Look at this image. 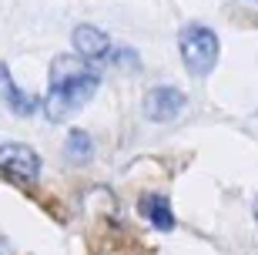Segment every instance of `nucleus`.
Wrapping results in <instances>:
<instances>
[{
    "label": "nucleus",
    "instance_id": "nucleus-1",
    "mask_svg": "<svg viewBox=\"0 0 258 255\" xmlns=\"http://www.w3.org/2000/svg\"><path fill=\"white\" fill-rule=\"evenodd\" d=\"M101 87V71L94 64H87L77 54H60L50 64V81L47 94H44V114L47 121H67L71 114L87 108V101L97 94Z\"/></svg>",
    "mask_w": 258,
    "mask_h": 255
},
{
    "label": "nucleus",
    "instance_id": "nucleus-2",
    "mask_svg": "<svg viewBox=\"0 0 258 255\" xmlns=\"http://www.w3.org/2000/svg\"><path fill=\"white\" fill-rule=\"evenodd\" d=\"M178 54H181V64L188 67V74L208 77L221 57V40L205 24H188L178 34Z\"/></svg>",
    "mask_w": 258,
    "mask_h": 255
},
{
    "label": "nucleus",
    "instance_id": "nucleus-3",
    "mask_svg": "<svg viewBox=\"0 0 258 255\" xmlns=\"http://www.w3.org/2000/svg\"><path fill=\"white\" fill-rule=\"evenodd\" d=\"M71 44L77 47V57H84L87 64H104V61H107V64H111V61H124V64H134V67L141 64V61H138V54H134L131 47H114L104 30L91 27V24L74 27Z\"/></svg>",
    "mask_w": 258,
    "mask_h": 255
},
{
    "label": "nucleus",
    "instance_id": "nucleus-4",
    "mask_svg": "<svg viewBox=\"0 0 258 255\" xmlns=\"http://www.w3.org/2000/svg\"><path fill=\"white\" fill-rule=\"evenodd\" d=\"M0 175L14 185H37L40 178V155L30 144L7 141L0 144Z\"/></svg>",
    "mask_w": 258,
    "mask_h": 255
},
{
    "label": "nucleus",
    "instance_id": "nucleus-5",
    "mask_svg": "<svg viewBox=\"0 0 258 255\" xmlns=\"http://www.w3.org/2000/svg\"><path fill=\"white\" fill-rule=\"evenodd\" d=\"M184 104H188V97H184L178 87H171V84H158V87H151V91L144 94L141 108H144V118H148V121H154V124H168V121H174V118L184 111Z\"/></svg>",
    "mask_w": 258,
    "mask_h": 255
},
{
    "label": "nucleus",
    "instance_id": "nucleus-6",
    "mask_svg": "<svg viewBox=\"0 0 258 255\" xmlns=\"http://www.w3.org/2000/svg\"><path fill=\"white\" fill-rule=\"evenodd\" d=\"M0 104H4L10 114H17V118H30V114L40 108L37 97H30L27 91L17 87V81H14L7 64H0Z\"/></svg>",
    "mask_w": 258,
    "mask_h": 255
},
{
    "label": "nucleus",
    "instance_id": "nucleus-7",
    "mask_svg": "<svg viewBox=\"0 0 258 255\" xmlns=\"http://www.w3.org/2000/svg\"><path fill=\"white\" fill-rule=\"evenodd\" d=\"M141 215L148 218L151 228H158V232H171V228H174L171 201L164 198V195H158V191H151V195H144V198H141Z\"/></svg>",
    "mask_w": 258,
    "mask_h": 255
},
{
    "label": "nucleus",
    "instance_id": "nucleus-8",
    "mask_svg": "<svg viewBox=\"0 0 258 255\" xmlns=\"http://www.w3.org/2000/svg\"><path fill=\"white\" fill-rule=\"evenodd\" d=\"M64 155L71 165H87L91 155H94V141L87 131H71L67 134V144H64Z\"/></svg>",
    "mask_w": 258,
    "mask_h": 255
},
{
    "label": "nucleus",
    "instance_id": "nucleus-9",
    "mask_svg": "<svg viewBox=\"0 0 258 255\" xmlns=\"http://www.w3.org/2000/svg\"><path fill=\"white\" fill-rule=\"evenodd\" d=\"M255 222H258V201H255Z\"/></svg>",
    "mask_w": 258,
    "mask_h": 255
},
{
    "label": "nucleus",
    "instance_id": "nucleus-10",
    "mask_svg": "<svg viewBox=\"0 0 258 255\" xmlns=\"http://www.w3.org/2000/svg\"><path fill=\"white\" fill-rule=\"evenodd\" d=\"M255 4H258V0H255Z\"/></svg>",
    "mask_w": 258,
    "mask_h": 255
}]
</instances>
